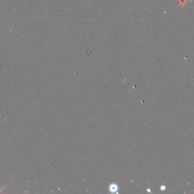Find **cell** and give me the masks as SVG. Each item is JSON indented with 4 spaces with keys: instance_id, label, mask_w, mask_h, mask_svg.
I'll return each instance as SVG.
<instances>
[{
    "instance_id": "cell-1",
    "label": "cell",
    "mask_w": 194,
    "mask_h": 194,
    "mask_svg": "<svg viewBox=\"0 0 194 194\" xmlns=\"http://www.w3.org/2000/svg\"><path fill=\"white\" fill-rule=\"evenodd\" d=\"M108 190L110 193H117L119 190V187L116 183H111L108 187Z\"/></svg>"
},
{
    "instance_id": "cell-2",
    "label": "cell",
    "mask_w": 194,
    "mask_h": 194,
    "mask_svg": "<svg viewBox=\"0 0 194 194\" xmlns=\"http://www.w3.org/2000/svg\"><path fill=\"white\" fill-rule=\"evenodd\" d=\"M160 190H165V187H164V186L161 187H160Z\"/></svg>"
}]
</instances>
